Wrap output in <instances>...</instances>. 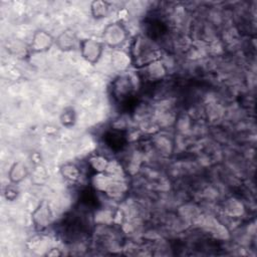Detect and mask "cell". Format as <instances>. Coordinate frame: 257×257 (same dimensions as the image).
Segmentation results:
<instances>
[{"label": "cell", "instance_id": "6da1fadb", "mask_svg": "<svg viewBox=\"0 0 257 257\" xmlns=\"http://www.w3.org/2000/svg\"><path fill=\"white\" fill-rule=\"evenodd\" d=\"M128 53L132 58V64L138 68L160 59L158 47L152 39L145 35H137L134 38Z\"/></svg>", "mask_w": 257, "mask_h": 257}, {"label": "cell", "instance_id": "7a4b0ae2", "mask_svg": "<svg viewBox=\"0 0 257 257\" xmlns=\"http://www.w3.org/2000/svg\"><path fill=\"white\" fill-rule=\"evenodd\" d=\"M136 88L137 85L134 81L133 76L128 73L121 72L112 80L110 89L112 97L115 100L122 102L133 96Z\"/></svg>", "mask_w": 257, "mask_h": 257}, {"label": "cell", "instance_id": "3957f363", "mask_svg": "<svg viewBox=\"0 0 257 257\" xmlns=\"http://www.w3.org/2000/svg\"><path fill=\"white\" fill-rule=\"evenodd\" d=\"M128 32L121 22L109 23L103 30L102 41L105 45L118 49L127 39Z\"/></svg>", "mask_w": 257, "mask_h": 257}, {"label": "cell", "instance_id": "277c9868", "mask_svg": "<svg viewBox=\"0 0 257 257\" xmlns=\"http://www.w3.org/2000/svg\"><path fill=\"white\" fill-rule=\"evenodd\" d=\"M139 69L141 71L140 76L142 79L150 82L161 81L168 74V67L165 62L161 60V58L152 61Z\"/></svg>", "mask_w": 257, "mask_h": 257}, {"label": "cell", "instance_id": "5b68a950", "mask_svg": "<svg viewBox=\"0 0 257 257\" xmlns=\"http://www.w3.org/2000/svg\"><path fill=\"white\" fill-rule=\"evenodd\" d=\"M79 50L82 58L86 62L95 64L100 59L103 52V42L87 38L79 42Z\"/></svg>", "mask_w": 257, "mask_h": 257}, {"label": "cell", "instance_id": "8992f818", "mask_svg": "<svg viewBox=\"0 0 257 257\" xmlns=\"http://www.w3.org/2000/svg\"><path fill=\"white\" fill-rule=\"evenodd\" d=\"M54 43L55 39L50 33L44 30H38L32 36L30 42V49L33 52L41 53L47 51Z\"/></svg>", "mask_w": 257, "mask_h": 257}, {"label": "cell", "instance_id": "52a82bcc", "mask_svg": "<svg viewBox=\"0 0 257 257\" xmlns=\"http://www.w3.org/2000/svg\"><path fill=\"white\" fill-rule=\"evenodd\" d=\"M52 213L49 208V205L46 202H42L38 205V207L33 211L31 219L34 226L38 230H42L46 228L51 221Z\"/></svg>", "mask_w": 257, "mask_h": 257}, {"label": "cell", "instance_id": "ba28073f", "mask_svg": "<svg viewBox=\"0 0 257 257\" xmlns=\"http://www.w3.org/2000/svg\"><path fill=\"white\" fill-rule=\"evenodd\" d=\"M78 43L77 36L72 29H65L55 39L56 46L63 51H69L76 47Z\"/></svg>", "mask_w": 257, "mask_h": 257}, {"label": "cell", "instance_id": "9c48e42d", "mask_svg": "<svg viewBox=\"0 0 257 257\" xmlns=\"http://www.w3.org/2000/svg\"><path fill=\"white\" fill-rule=\"evenodd\" d=\"M111 63L112 66L120 72H124V70L132 64V58L128 52L123 51L122 49H114L111 55Z\"/></svg>", "mask_w": 257, "mask_h": 257}, {"label": "cell", "instance_id": "30bf717a", "mask_svg": "<svg viewBox=\"0 0 257 257\" xmlns=\"http://www.w3.org/2000/svg\"><path fill=\"white\" fill-rule=\"evenodd\" d=\"M28 175V170L26 166L21 162L14 163L8 172V178L11 183L18 184L22 182Z\"/></svg>", "mask_w": 257, "mask_h": 257}, {"label": "cell", "instance_id": "8fae6325", "mask_svg": "<svg viewBox=\"0 0 257 257\" xmlns=\"http://www.w3.org/2000/svg\"><path fill=\"white\" fill-rule=\"evenodd\" d=\"M61 176L68 182L75 183L79 180L81 172L79 168L73 163H66L60 169Z\"/></svg>", "mask_w": 257, "mask_h": 257}, {"label": "cell", "instance_id": "7c38bea8", "mask_svg": "<svg viewBox=\"0 0 257 257\" xmlns=\"http://www.w3.org/2000/svg\"><path fill=\"white\" fill-rule=\"evenodd\" d=\"M109 162L110 161L106 157L96 154L89 158L88 166L94 171V173H104L108 168Z\"/></svg>", "mask_w": 257, "mask_h": 257}, {"label": "cell", "instance_id": "4fadbf2b", "mask_svg": "<svg viewBox=\"0 0 257 257\" xmlns=\"http://www.w3.org/2000/svg\"><path fill=\"white\" fill-rule=\"evenodd\" d=\"M110 12V6L107 2L94 1L91 4V13L95 18H103Z\"/></svg>", "mask_w": 257, "mask_h": 257}, {"label": "cell", "instance_id": "5bb4252c", "mask_svg": "<svg viewBox=\"0 0 257 257\" xmlns=\"http://www.w3.org/2000/svg\"><path fill=\"white\" fill-rule=\"evenodd\" d=\"M224 211L226 212L227 215L231 217H237L242 214V211H243L242 203H240L239 200H236V199L227 200L226 206L224 207Z\"/></svg>", "mask_w": 257, "mask_h": 257}, {"label": "cell", "instance_id": "9a60e30c", "mask_svg": "<svg viewBox=\"0 0 257 257\" xmlns=\"http://www.w3.org/2000/svg\"><path fill=\"white\" fill-rule=\"evenodd\" d=\"M73 119H74V117H73V113H72V110L63 112V114H62V117H61V121L63 122V124H65V125H68V123H72Z\"/></svg>", "mask_w": 257, "mask_h": 257}]
</instances>
